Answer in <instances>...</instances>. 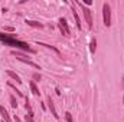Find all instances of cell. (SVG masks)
I'll list each match as a JSON object with an SVG mask.
<instances>
[{"instance_id":"obj_5","label":"cell","mask_w":124,"mask_h":122,"mask_svg":"<svg viewBox=\"0 0 124 122\" xmlns=\"http://www.w3.org/2000/svg\"><path fill=\"white\" fill-rule=\"evenodd\" d=\"M46 103H48V108H49V111L52 112V115H54V118H59V115H58V112H56V109H55V105H54V101H52V98L51 96H46Z\"/></svg>"},{"instance_id":"obj_15","label":"cell","mask_w":124,"mask_h":122,"mask_svg":"<svg viewBox=\"0 0 124 122\" xmlns=\"http://www.w3.org/2000/svg\"><path fill=\"white\" fill-rule=\"evenodd\" d=\"M65 118H66L68 122H74V119H72V114H71V112H65Z\"/></svg>"},{"instance_id":"obj_18","label":"cell","mask_w":124,"mask_h":122,"mask_svg":"<svg viewBox=\"0 0 124 122\" xmlns=\"http://www.w3.org/2000/svg\"><path fill=\"white\" fill-rule=\"evenodd\" d=\"M15 122H22V121H20V118H19V116H15Z\"/></svg>"},{"instance_id":"obj_20","label":"cell","mask_w":124,"mask_h":122,"mask_svg":"<svg viewBox=\"0 0 124 122\" xmlns=\"http://www.w3.org/2000/svg\"><path fill=\"white\" fill-rule=\"evenodd\" d=\"M1 122H4V121H3V119H1Z\"/></svg>"},{"instance_id":"obj_19","label":"cell","mask_w":124,"mask_h":122,"mask_svg":"<svg viewBox=\"0 0 124 122\" xmlns=\"http://www.w3.org/2000/svg\"><path fill=\"white\" fill-rule=\"evenodd\" d=\"M123 86H124V78H123Z\"/></svg>"},{"instance_id":"obj_21","label":"cell","mask_w":124,"mask_h":122,"mask_svg":"<svg viewBox=\"0 0 124 122\" xmlns=\"http://www.w3.org/2000/svg\"><path fill=\"white\" fill-rule=\"evenodd\" d=\"M123 102H124V98H123Z\"/></svg>"},{"instance_id":"obj_17","label":"cell","mask_w":124,"mask_h":122,"mask_svg":"<svg viewBox=\"0 0 124 122\" xmlns=\"http://www.w3.org/2000/svg\"><path fill=\"white\" fill-rule=\"evenodd\" d=\"M9 86H12V88H15V86H13L12 83H9ZM16 93H17L19 96H23V93H22V92H20V91H17V89H16Z\"/></svg>"},{"instance_id":"obj_6","label":"cell","mask_w":124,"mask_h":122,"mask_svg":"<svg viewBox=\"0 0 124 122\" xmlns=\"http://www.w3.org/2000/svg\"><path fill=\"white\" fill-rule=\"evenodd\" d=\"M0 115H1V118H3V121L4 122H12V118H10L7 109H6L3 105H0Z\"/></svg>"},{"instance_id":"obj_2","label":"cell","mask_w":124,"mask_h":122,"mask_svg":"<svg viewBox=\"0 0 124 122\" xmlns=\"http://www.w3.org/2000/svg\"><path fill=\"white\" fill-rule=\"evenodd\" d=\"M102 20H104V26L107 27L111 26V7L108 3L102 4Z\"/></svg>"},{"instance_id":"obj_8","label":"cell","mask_w":124,"mask_h":122,"mask_svg":"<svg viewBox=\"0 0 124 122\" xmlns=\"http://www.w3.org/2000/svg\"><path fill=\"white\" fill-rule=\"evenodd\" d=\"M6 73H7V75H9V76H10L13 81H16L17 83H22V79H20V76H19L17 73H15L13 70H6Z\"/></svg>"},{"instance_id":"obj_1","label":"cell","mask_w":124,"mask_h":122,"mask_svg":"<svg viewBox=\"0 0 124 122\" xmlns=\"http://www.w3.org/2000/svg\"><path fill=\"white\" fill-rule=\"evenodd\" d=\"M12 55H13L17 61L23 62V63H28L29 66H33L35 69H40V66H39L38 63H35L32 59H29V56H28V55H25V53H22V52H19V50H12Z\"/></svg>"},{"instance_id":"obj_7","label":"cell","mask_w":124,"mask_h":122,"mask_svg":"<svg viewBox=\"0 0 124 122\" xmlns=\"http://www.w3.org/2000/svg\"><path fill=\"white\" fill-rule=\"evenodd\" d=\"M72 14H74V17H75V23H77V27H78V30H81V29H82V25H81V20H79V16H78V13H77V10L74 9V6H72Z\"/></svg>"},{"instance_id":"obj_16","label":"cell","mask_w":124,"mask_h":122,"mask_svg":"<svg viewBox=\"0 0 124 122\" xmlns=\"http://www.w3.org/2000/svg\"><path fill=\"white\" fill-rule=\"evenodd\" d=\"M40 79H42V76L39 73H33V82H39Z\"/></svg>"},{"instance_id":"obj_4","label":"cell","mask_w":124,"mask_h":122,"mask_svg":"<svg viewBox=\"0 0 124 122\" xmlns=\"http://www.w3.org/2000/svg\"><path fill=\"white\" fill-rule=\"evenodd\" d=\"M58 26H59V30H61L62 36H63V37H69V26H68V22H66L65 17H61V19H59Z\"/></svg>"},{"instance_id":"obj_12","label":"cell","mask_w":124,"mask_h":122,"mask_svg":"<svg viewBox=\"0 0 124 122\" xmlns=\"http://www.w3.org/2000/svg\"><path fill=\"white\" fill-rule=\"evenodd\" d=\"M26 122H35V118H33V111H28L26 116H25Z\"/></svg>"},{"instance_id":"obj_13","label":"cell","mask_w":124,"mask_h":122,"mask_svg":"<svg viewBox=\"0 0 124 122\" xmlns=\"http://www.w3.org/2000/svg\"><path fill=\"white\" fill-rule=\"evenodd\" d=\"M10 105H12V108H17V101H16V98L13 96V95H10Z\"/></svg>"},{"instance_id":"obj_3","label":"cell","mask_w":124,"mask_h":122,"mask_svg":"<svg viewBox=\"0 0 124 122\" xmlns=\"http://www.w3.org/2000/svg\"><path fill=\"white\" fill-rule=\"evenodd\" d=\"M78 6L82 9L84 17H85V23H87V27H88V29H93V12H91L88 7H85V4H82V3H78Z\"/></svg>"},{"instance_id":"obj_11","label":"cell","mask_w":124,"mask_h":122,"mask_svg":"<svg viewBox=\"0 0 124 122\" xmlns=\"http://www.w3.org/2000/svg\"><path fill=\"white\" fill-rule=\"evenodd\" d=\"M26 23H28L29 26H33V27H39V29H42V27H43V25H42V23L35 22V20H26Z\"/></svg>"},{"instance_id":"obj_10","label":"cell","mask_w":124,"mask_h":122,"mask_svg":"<svg viewBox=\"0 0 124 122\" xmlns=\"http://www.w3.org/2000/svg\"><path fill=\"white\" fill-rule=\"evenodd\" d=\"M38 45H39V46H45L46 49H51V50H54V52H55L56 55H61V52H59V50H58L56 47H54V46H51V45H46V43H42V42H38Z\"/></svg>"},{"instance_id":"obj_14","label":"cell","mask_w":124,"mask_h":122,"mask_svg":"<svg viewBox=\"0 0 124 122\" xmlns=\"http://www.w3.org/2000/svg\"><path fill=\"white\" fill-rule=\"evenodd\" d=\"M95 46H97V42H95V39H93L91 43H90V50H91V53L95 52Z\"/></svg>"},{"instance_id":"obj_9","label":"cell","mask_w":124,"mask_h":122,"mask_svg":"<svg viewBox=\"0 0 124 122\" xmlns=\"http://www.w3.org/2000/svg\"><path fill=\"white\" fill-rule=\"evenodd\" d=\"M29 86H31V91H32V93H33L35 96H39V95H40V92H39L38 86H36V83H35L33 81H31V82H29Z\"/></svg>"}]
</instances>
